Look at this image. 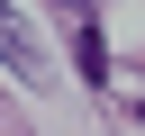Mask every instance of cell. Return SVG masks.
<instances>
[{
  "instance_id": "1",
  "label": "cell",
  "mask_w": 145,
  "mask_h": 136,
  "mask_svg": "<svg viewBox=\"0 0 145 136\" xmlns=\"http://www.w3.org/2000/svg\"><path fill=\"white\" fill-rule=\"evenodd\" d=\"M0 63H9V73H18V82H36V73H45V54H36V45H27V27H18V18H9V0H0Z\"/></svg>"
},
{
  "instance_id": "2",
  "label": "cell",
  "mask_w": 145,
  "mask_h": 136,
  "mask_svg": "<svg viewBox=\"0 0 145 136\" xmlns=\"http://www.w3.org/2000/svg\"><path fill=\"white\" fill-rule=\"evenodd\" d=\"M72 63H82V82H91V91L109 82V45H100V27H72Z\"/></svg>"
},
{
  "instance_id": "3",
  "label": "cell",
  "mask_w": 145,
  "mask_h": 136,
  "mask_svg": "<svg viewBox=\"0 0 145 136\" xmlns=\"http://www.w3.org/2000/svg\"><path fill=\"white\" fill-rule=\"evenodd\" d=\"M63 9H72V18H82V9H91V0H63Z\"/></svg>"
}]
</instances>
